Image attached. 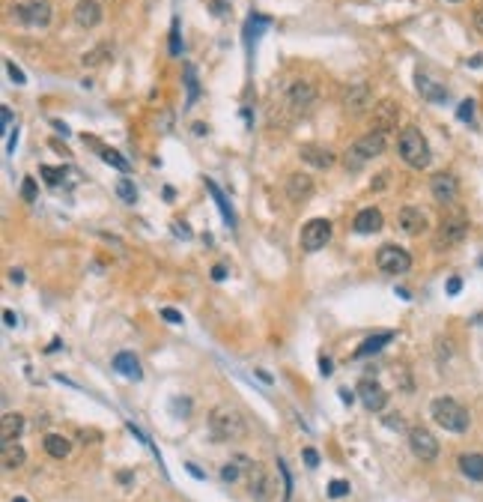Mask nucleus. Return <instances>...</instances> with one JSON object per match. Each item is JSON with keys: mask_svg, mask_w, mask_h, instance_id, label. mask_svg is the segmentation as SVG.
<instances>
[{"mask_svg": "<svg viewBox=\"0 0 483 502\" xmlns=\"http://www.w3.org/2000/svg\"><path fill=\"white\" fill-rule=\"evenodd\" d=\"M21 197H24L27 204L36 200V180H33V176H24V183H21Z\"/></svg>", "mask_w": 483, "mask_h": 502, "instance_id": "obj_33", "label": "nucleus"}, {"mask_svg": "<svg viewBox=\"0 0 483 502\" xmlns=\"http://www.w3.org/2000/svg\"><path fill=\"white\" fill-rule=\"evenodd\" d=\"M301 162H308L313 167H331L334 165V153L325 150V147H313V144H305V147L298 150Z\"/></svg>", "mask_w": 483, "mask_h": 502, "instance_id": "obj_19", "label": "nucleus"}, {"mask_svg": "<svg viewBox=\"0 0 483 502\" xmlns=\"http://www.w3.org/2000/svg\"><path fill=\"white\" fill-rule=\"evenodd\" d=\"M430 192L433 197L439 200V204H454L456 195H459V186L451 174H435L433 176V183H430Z\"/></svg>", "mask_w": 483, "mask_h": 502, "instance_id": "obj_15", "label": "nucleus"}, {"mask_svg": "<svg viewBox=\"0 0 483 502\" xmlns=\"http://www.w3.org/2000/svg\"><path fill=\"white\" fill-rule=\"evenodd\" d=\"M242 461H233V463H224V470H221V478L224 482H236L239 478V473H242V466H239Z\"/></svg>", "mask_w": 483, "mask_h": 502, "instance_id": "obj_35", "label": "nucleus"}, {"mask_svg": "<svg viewBox=\"0 0 483 502\" xmlns=\"http://www.w3.org/2000/svg\"><path fill=\"white\" fill-rule=\"evenodd\" d=\"M358 398H361V404H364L370 412L385 410V404H388V392H385V389H382L376 380H370V377H364V380L358 383Z\"/></svg>", "mask_w": 483, "mask_h": 502, "instance_id": "obj_12", "label": "nucleus"}, {"mask_svg": "<svg viewBox=\"0 0 483 502\" xmlns=\"http://www.w3.org/2000/svg\"><path fill=\"white\" fill-rule=\"evenodd\" d=\"M248 490H251L254 499L268 502V494L275 490V482L268 478V473H266L263 463H251V461H248Z\"/></svg>", "mask_w": 483, "mask_h": 502, "instance_id": "obj_11", "label": "nucleus"}, {"mask_svg": "<svg viewBox=\"0 0 483 502\" xmlns=\"http://www.w3.org/2000/svg\"><path fill=\"white\" fill-rule=\"evenodd\" d=\"M185 470H188L191 475H194V478H206L203 473H200V470H197V463H185Z\"/></svg>", "mask_w": 483, "mask_h": 502, "instance_id": "obj_48", "label": "nucleus"}, {"mask_svg": "<svg viewBox=\"0 0 483 502\" xmlns=\"http://www.w3.org/2000/svg\"><path fill=\"white\" fill-rule=\"evenodd\" d=\"M459 470L471 482H483V454H463L459 457Z\"/></svg>", "mask_w": 483, "mask_h": 502, "instance_id": "obj_25", "label": "nucleus"}, {"mask_svg": "<svg viewBox=\"0 0 483 502\" xmlns=\"http://www.w3.org/2000/svg\"><path fill=\"white\" fill-rule=\"evenodd\" d=\"M114 371H120L122 377H129V380H140L143 377L140 362L134 359V353H117L114 356Z\"/></svg>", "mask_w": 483, "mask_h": 502, "instance_id": "obj_22", "label": "nucleus"}, {"mask_svg": "<svg viewBox=\"0 0 483 502\" xmlns=\"http://www.w3.org/2000/svg\"><path fill=\"white\" fill-rule=\"evenodd\" d=\"M0 117H3V129H9V123H13V114H9V108L0 111Z\"/></svg>", "mask_w": 483, "mask_h": 502, "instance_id": "obj_50", "label": "nucleus"}, {"mask_svg": "<svg viewBox=\"0 0 483 502\" xmlns=\"http://www.w3.org/2000/svg\"><path fill=\"white\" fill-rule=\"evenodd\" d=\"M206 188L212 192V197L218 200V209H221V216H224V221H230L233 225V213H230V207H227V200H224V195H221V188L215 186V183H206Z\"/></svg>", "mask_w": 483, "mask_h": 502, "instance_id": "obj_28", "label": "nucleus"}, {"mask_svg": "<svg viewBox=\"0 0 483 502\" xmlns=\"http://www.w3.org/2000/svg\"><path fill=\"white\" fill-rule=\"evenodd\" d=\"M456 117L463 120V123H471V117H475V102H471V99H466V102L456 108Z\"/></svg>", "mask_w": 483, "mask_h": 502, "instance_id": "obj_37", "label": "nucleus"}, {"mask_svg": "<svg viewBox=\"0 0 483 502\" xmlns=\"http://www.w3.org/2000/svg\"><path fill=\"white\" fill-rule=\"evenodd\" d=\"M433 419H435V425H442L451 433H466L468 425H471L468 410L454 398H435L433 400Z\"/></svg>", "mask_w": 483, "mask_h": 502, "instance_id": "obj_3", "label": "nucleus"}, {"mask_svg": "<svg viewBox=\"0 0 483 502\" xmlns=\"http://www.w3.org/2000/svg\"><path fill=\"white\" fill-rule=\"evenodd\" d=\"M209 431L218 442H233V440H242L245 433H248V425H245L239 410L221 404L209 412Z\"/></svg>", "mask_w": 483, "mask_h": 502, "instance_id": "obj_1", "label": "nucleus"}, {"mask_svg": "<svg viewBox=\"0 0 483 502\" xmlns=\"http://www.w3.org/2000/svg\"><path fill=\"white\" fill-rule=\"evenodd\" d=\"M331 239V221L329 218H310L301 228V249L305 251H319Z\"/></svg>", "mask_w": 483, "mask_h": 502, "instance_id": "obj_8", "label": "nucleus"}, {"mask_svg": "<svg viewBox=\"0 0 483 502\" xmlns=\"http://www.w3.org/2000/svg\"><path fill=\"white\" fill-rule=\"evenodd\" d=\"M397 150H400V159L406 162L409 167H426L430 165V144H426L424 138V132L418 126H406L400 132V141H397Z\"/></svg>", "mask_w": 483, "mask_h": 502, "instance_id": "obj_2", "label": "nucleus"}, {"mask_svg": "<svg viewBox=\"0 0 483 502\" xmlns=\"http://www.w3.org/2000/svg\"><path fill=\"white\" fill-rule=\"evenodd\" d=\"M451 4H459V0H451Z\"/></svg>", "mask_w": 483, "mask_h": 502, "instance_id": "obj_53", "label": "nucleus"}, {"mask_svg": "<svg viewBox=\"0 0 483 502\" xmlns=\"http://www.w3.org/2000/svg\"><path fill=\"white\" fill-rule=\"evenodd\" d=\"M397 221H400V230L409 233V237H421V233L426 230V216L421 213L418 207H403Z\"/></svg>", "mask_w": 483, "mask_h": 502, "instance_id": "obj_16", "label": "nucleus"}, {"mask_svg": "<svg viewBox=\"0 0 483 502\" xmlns=\"http://www.w3.org/2000/svg\"><path fill=\"white\" fill-rule=\"evenodd\" d=\"M21 431H24V416H18V412H6V416L0 419V437H3V445L15 442L21 437Z\"/></svg>", "mask_w": 483, "mask_h": 502, "instance_id": "obj_20", "label": "nucleus"}, {"mask_svg": "<svg viewBox=\"0 0 483 502\" xmlns=\"http://www.w3.org/2000/svg\"><path fill=\"white\" fill-rule=\"evenodd\" d=\"M382 153H385V135L370 129L367 135L358 138L349 147V153H346V167H349V171H361L370 159H376V155H382Z\"/></svg>", "mask_w": 483, "mask_h": 502, "instance_id": "obj_4", "label": "nucleus"}, {"mask_svg": "<svg viewBox=\"0 0 483 502\" xmlns=\"http://www.w3.org/2000/svg\"><path fill=\"white\" fill-rule=\"evenodd\" d=\"M21 25H27V27H48V21H51V4L48 0H27V4H18L9 9Z\"/></svg>", "mask_w": 483, "mask_h": 502, "instance_id": "obj_5", "label": "nucleus"}, {"mask_svg": "<svg viewBox=\"0 0 483 502\" xmlns=\"http://www.w3.org/2000/svg\"><path fill=\"white\" fill-rule=\"evenodd\" d=\"M385 425H388V428H397V431H400V428H403V421H400V416H388V419H385Z\"/></svg>", "mask_w": 483, "mask_h": 502, "instance_id": "obj_47", "label": "nucleus"}, {"mask_svg": "<svg viewBox=\"0 0 483 502\" xmlns=\"http://www.w3.org/2000/svg\"><path fill=\"white\" fill-rule=\"evenodd\" d=\"M394 341V332H379V335H373V338H367L361 347H358L355 353H352V359H367V356H373V353H379L382 347H388V344Z\"/></svg>", "mask_w": 483, "mask_h": 502, "instance_id": "obj_21", "label": "nucleus"}, {"mask_svg": "<svg viewBox=\"0 0 483 502\" xmlns=\"http://www.w3.org/2000/svg\"><path fill=\"white\" fill-rule=\"evenodd\" d=\"M13 502H27V499H24V496H15V499H13Z\"/></svg>", "mask_w": 483, "mask_h": 502, "instance_id": "obj_52", "label": "nucleus"}, {"mask_svg": "<svg viewBox=\"0 0 483 502\" xmlns=\"http://www.w3.org/2000/svg\"><path fill=\"white\" fill-rule=\"evenodd\" d=\"M39 174L45 176V183H48V186H60V183H63V176H66L63 167H51V165H42V167H39Z\"/></svg>", "mask_w": 483, "mask_h": 502, "instance_id": "obj_29", "label": "nucleus"}, {"mask_svg": "<svg viewBox=\"0 0 483 502\" xmlns=\"http://www.w3.org/2000/svg\"><path fill=\"white\" fill-rule=\"evenodd\" d=\"M6 69H9V75H13V81H15V84H24V72H21L13 60H6Z\"/></svg>", "mask_w": 483, "mask_h": 502, "instance_id": "obj_38", "label": "nucleus"}, {"mask_svg": "<svg viewBox=\"0 0 483 502\" xmlns=\"http://www.w3.org/2000/svg\"><path fill=\"white\" fill-rule=\"evenodd\" d=\"M459 290H463V281H459V278H451V281H447V296H456Z\"/></svg>", "mask_w": 483, "mask_h": 502, "instance_id": "obj_41", "label": "nucleus"}, {"mask_svg": "<svg viewBox=\"0 0 483 502\" xmlns=\"http://www.w3.org/2000/svg\"><path fill=\"white\" fill-rule=\"evenodd\" d=\"M475 27H477V30L483 33V6L477 9V13H475Z\"/></svg>", "mask_w": 483, "mask_h": 502, "instance_id": "obj_49", "label": "nucleus"}, {"mask_svg": "<svg viewBox=\"0 0 483 502\" xmlns=\"http://www.w3.org/2000/svg\"><path fill=\"white\" fill-rule=\"evenodd\" d=\"M9 278H13L15 284H21V281H24V272H21V270H13V272H9Z\"/></svg>", "mask_w": 483, "mask_h": 502, "instance_id": "obj_51", "label": "nucleus"}, {"mask_svg": "<svg viewBox=\"0 0 483 502\" xmlns=\"http://www.w3.org/2000/svg\"><path fill=\"white\" fill-rule=\"evenodd\" d=\"M161 317H164L167 323H182V314H179V311H173V308H161Z\"/></svg>", "mask_w": 483, "mask_h": 502, "instance_id": "obj_39", "label": "nucleus"}, {"mask_svg": "<svg viewBox=\"0 0 483 502\" xmlns=\"http://www.w3.org/2000/svg\"><path fill=\"white\" fill-rule=\"evenodd\" d=\"M99 21H102V4L99 0H78L75 4V25L78 27H96Z\"/></svg>", "mask_w": 483, "mask_h": 502, "instance_id": "obj_14", "label": "nucleus"}, {"mask_svg": "<svg viewBox=\"0 0 483 502\" xmlns=\"http://www.w3.org/2000/svg\"><path fill=\"white\" fill-rule=\"evenodd\" d=\"M117 195L126 200V204H134V197H138V192H134L131 180H120V183H117Z\"/></svg>", "mask_w": 483, "mask_h": 502, "instance_id": "obj_31", "label": "nucleus"}, {"mask_svg": "<svg viewBox=\"0 0 483 502\" xmlns=\"http://www.w3.org/2000/svg\"><path fill=\"white\" fill-rule=\"evenodd\" d=\"M397 120H400V105L394 102V99H382V102H376V108H373V132L388 135V132L397 129Z\"/></svg>", "mask_w": 483, "mask_h": 502, "instance_id": "obj_10", "label": "nucleus"}, {"mask_svg": "<svg viewBox=\"0 0 483 502\" xmlns=\"http://www.w3.org/2000/svg\"><path fill=\"white\" fill-rule=\"evenodd\" d=\"M24 461H27V454H24V449H21L18 442H6L3 452H0V463H3V470H21Z\"/></svg>", "mask_w": 483, "mask_h": 502, "instance_id": "obj_23", "label": "nucleus"}, {"mask_svg": "<svg viewBox=\"0 0 483 502\" xmlns=\"http://www.w3.org/2000/svg\"><path fill=\"white\" fill-rule=\"evenodd\" d=\"M3 320H6V326H18V317H15V314H13V311H9V308L3 311Z\"/></svg>", "mask_w": 483, "mask_h": 502, "instance_id": "obj_46", "label": "nucleus"}, {"mask_svg": "<svg viewBox=\"0 0 483 502\" xmlns=\"http://www.w3.org/2000/svg\"><path fill=\"white\" fill-rule=\"evenodd\" d=\"M313 99H317V87H313V84L296 81L293 87H289V102H293L296 108H308Z\"/></svg>", "mask_w": 483, "mask_h": 502, "instance_id": "obj_24", "label": "nucleus"}, {"mask_svg": "<svg viewBox=\"0 0 483 502\" xmlns=\"http://www.w3.org/2000/svg\"><path fill=\"white\" fill-rule=\"evenodd\" d=\"M355 395H358V392H349V389H340V400H343V404H352Z\"/></svg>", "mask_w": 483, "mask_h": 502, "instance_id": "obj_45", "label": "nucleus"}, {"mask_svg": "<svg viewBox=\"0 0 483 502\" xmlns=\"http://www.w3.org/2000/svg\"><path fill=\"white\" fill-rule=\"evenodd\" d=\"M376 266L385 275H403V272H409L412 258H409L406 249H400V245H382L379 254H376Z\"/></svg>", "mask_w": 483, "mask_h": 502, "instance_id": "obj_6", "label": "nucleus"}, {"mask_svg": "<svg viewBox=\"0 0 483 502\" xmlns=\"http://www.w3.org/2000/svg\"><path fill=\"white\" fill-rule=\"evenodd\" d=\"M102 57H110V51L102 46V48H96V51H89V54H84V66H99L102 63Z\"/></svg>", "mask_w": 483, "mask_h": 502, "instance_id": "obj_34", "label": "nucleus"}, {"mask_svg": "<svg viewBox=\"0 0 483 502\" xmlns=\"http://www.w3.org/2000/svg\"><path fill=\"white\" fill-rule=\"evenodd\" d=\"M466 233H468V218L463 213H454V216L442 218V228H439V233H435V249L439 251L451 249V245L466 239Z\"/></svg>", "mask_w": 483, "mask_h": 502, "instance_id": "obj_7", "label": "nucleus"}, {"mask_svg": "<svg viewBox=\"0 0 483 502\" xmlns=\"http://www.w3.org/2000/svg\"><path fill=\"white\" fill-rule=\"evenodd\" d=\"M319 371H322V377L331 374V359H329V356H322V359H319Z\"/></svg>", "mask_w": 483, "mask_h": 502, "instance_id": "obj_43", "label": "nucleus"}, {"mask_svg": "<svg viewBox=\"0 0 483 502\" xmlns=\"http://www.w3.org/2000/svg\"><path fill=\"white\" fill-rule=\"evenodd\" d=\"M102 159H105L110 167H117V171H122V174H126L129 167H131V165H129L126 159H122V155H120L117 150H102Z\"/></svg>", "mask_w": 483, "mask_h": 502, "instance_id": "obj_30", "label": "nucleus"}, {"mask_svg": "<svg viewBox=\"0 0 483 502\" xmlns=\"http://www.w3.org/2000/svg\"><path fill=\"white\" fill-rule=\"evenodd\" d=\"M346 494H349V482H340V478H334V482L329 484V496H331V499H343Z\"/></svg>", "mask_w": 483, "mask_h": 502, "instance_id": "obj_32", "label": "nucleus"}, {"mask_svg": "<svg viewBox=\"0 0 483 502\" xmlns=\"http://www.w3.org/2000/svg\"><path fill=\"white\" fill-rule=\"evenodd\" d=\"M409 449L412 454L418 457V461H435L439 457V442H435V437L426 428H412L409 431Z\"/></svg>", "mask_w": 483, "mask_h": 502, "instance_id": "obj_9", "label": "nucleus"}, {"mask_svg": "<svg viewBox=\"0 0 483 502\" xmlns=\"http://www.w3.org/2000/svg\"><path fill=\"white\" fill-rule=\"evenodd\" d=\"M173 233H176V237H185V239L191 237V230H188V225H179V221H176V225H173Z\"/></svg>", "mask_w": 483, "mask_h": 502, "instance_id": "obj_44", "label": "nucleus"}, {"mask_svg": "<svg viewBox=\"0 0 483 502\" xmlns=\"http://www.w3.org/2000/svg\"><path fill=\"white\" fill-rule=\"evenodd\" d=\"M212 278H215V281H224V278H227V270H224L221 263H218V266H212Z\"/></svg>", "mask_w": 483, "mask_h": 502, "instance_id": "obj_42", "label": "nucleus"}, {"mask_svg": "<svg viewBox=\"0 0 483 502\" xmlns=\"http://www.w3.org/2000/svg\"><path fill=\"white\" fill-rule=\"evenodd\" d=\"M370 102H373V96H370V87H367V84H349V87H346L343 108L349 111L352 117H361L364 111L370 108Z\"/></svg>", "mask_w": 483, "mask_h": 502, "instance_id": "obj_13", "label": "nucleus"}, {"mask_svg": "<svg viewBox=\"0 0 483 502\" xmlns=\"http://www.w3.org/2000/svg\"><path fill=\"white\" fill-rule=\"evenodd\" d=\"M418 93L424 99H430V102H445V99H447L445 87H439L435 81H430V78H424V75H418Z\"/></svg>", "mask_w": 483, "mask_h": 502, "instance_id": "obj_27", "label": "nucleus"}, {"mask_svg": "<svg viewBox=\"0 0 483 502\" xmlns=\"http://www.w3.org/2000/svg\"><path fill=\"white\" fill-rule=\"evenodd\" d=\"M42 445H45V452H48L51 457H57V461L69 457V452H72V442L66 440V437H60V433H48Z\"/></svg>", "mask_w": 483, "mask_h": 502, "instance_id": "obj_26", "label": "nucleus"}, {"mask_svg": "<svg viewBox=\"0 0 483 502\" xmlns=\"http://www.w3.org/2000/svg\"><path fill=\"white\" fill-rule=\"evenodd\" d=\"M171 410L176 412L179 419H185L188 412H191V400H185V398H173V400H171Z\"/></svg>", "mask_w": 483, "mask_h": 502, "instance_id": "obj_36", "label": "nucleus"}, {"mask_svg": "<svg viewBox=\"0 0 483 502\" xmlns=\"http://www.w3.org/2000/svg\"><path fill=\"white\" fill-rule=\"evenodd\" d=\"M313 195V180L308 174H293L287 180V197L293 200V204H301V200H308Z\"/></svg>", "mask_w": 483, "mask_h": 502, "instance_id": "obj_17", "label": "nucleus"}, {"mask_svg": "<svg viewBox=\"0 0 483 502\" xmlns=\"http://www.w3.org/2000/svg\"><path fill=\"white\" fill-rule=\"evenodd\" d=\"M301 457H305L308 466H319V454L313 452V449H305V452H301Z\"/></svg>", "mask_w": 483, "mask_h": 502, "instance_id": "obj_40", "label": "nucleus"}, {"mask_svg": "<svg viewBox=\"0 0 483 502\" xmlns=\"http://www.w3.org/2000/svg\"><path fill=\"white\" fill-rule=\"evenodd\" d=\"M382 225H385V218H382V213L376 207L361 209V213L355 216V221H352L355 233H376V230H382Z\"/></svg>", "mask_w": 483, "mask_h": 502, "instance_id": "obj_18", "label": "nucleus"}]
</instances>
